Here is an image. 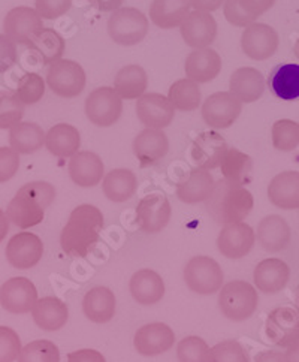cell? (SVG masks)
<instances>
[{"mask_svg":"<svg viewBox=\"0 0 299 362\" xmlns=\"http://www.w3.org/2000/svg\"><path fill=\"white\" fill-rule=\"evenodd\" d=\"M103 216L95 205H78L71 213L60 235V245L69 256H86L99 241Z\"/></svg>","mask_w":299,"mask_h":362,"instance_id":"6da1fadb","label":"cell"},{"mask_svg":"<svg viewBox=\"0 0 299 362\" xmlns=\"http://www.w3.org/2000/svg\"><path fill=\"white\" fill-rule=\"evenodd\" d=\"M56 198V189L47 181L24 185L8 205L6 216L20 229H29L44 221L45 209Z\"/></svg>","mask_w":299,"mask_h":362,"instance_id":"7a4b0ae2","label":"cell"},{"mask_svg":"<svg viewBox=\"0 0 299 362\" xmlns=\"http://www.w3.org/2000/svg\"><path fill=\"white\" fill-rule=\"evenodd\" d=\"M253 205L254 199L249 190L233 186L225 178L217 181L206 199V210L222 225L242 222L250 214Z\"/></svg>","mask_w":299,"mask_h":362,"instance_id":"3957f363","label":"cell"},{"mask_svg":"<svg viewBox=\"0 0 299 362\" xmlns=\"http://www.w3.org/2000/svg\"><path fill=\"white\" fill-rule=\"evenodd\" d=\"M110 37L119 45L132 47L144 41L148 33V18L136 8L112 11L108 20Z\"/></svg>","mask_w":299,"mask_h":362,"instance_id":"277c9868","label":"cell"},{"mask_svg":"<svg viewBox=\"0 0 299 362\" xmlns=\"http://www.w3.org/2000/svg\"><path fill=\"white\" fill-rule=\"evenodd\" d=\"M257 292L250 283L233 280L222 288L218 295V307L222 313L233 320L242 322L249 319L257 308Z\"/></svg>","mask_w":299,"mask_h":362,"instance_id":"5b68a950","label":"cell"},{"mask_svg":"<svg viewBox=\"0 0 299 362\" xmlns=\"http://www.w3.org/2000/svg\"><path fill=\"white\" fill-rule=\"evenodd\" d=\"M86 83V72L78 62L60 59L59 62L49 64L47 84L53 90L54 95L66 99L76 98L83 93Z\"/></svg>","mask_w":299,"mask_h":362,"instance_id":"8992f818","label":"cell"},{"mask_svg":"<svg viewBox=\"0 0 299 362\" xmlns=\"http://www.w3.org/2000/svg\"><path fill=\"white\" fill-rule=\"evenodd\" d=\"M122 112L123 99L114 87H99L86 99V115L96 126H112L119 122Z\"/></svg>","mask_w":299,"mask_h":362,"instance_id":"52a82bcc","label":"cell"},{"mask_svg":"<svg viewBox=\"0 0 299 362\" xmlns=\"http://www.w3.org/2000/svg\"><path fill=\"white\" fill-rule=\"evenodd\" d=\"M187 288L201 295H211L222 289L223 271L220 265L208 256H197L184 268Z\"/></svg>","mask_w":299,"mask_h":362,"instance_id":"ba28073f","label":"cell"},{"mask_svg":"<svg viewBox=\"0 0 299 362\" xmlns=\"http://www.w3.org/2000/svg\"><path fill=\"white\" fill-rule=\"evenodd\" d=\"M279 33L265 23L247 25L241 35V48L247 57L262 62L276 54L279 49Z\"/></svg>","mask_w":299,"mask_h":362,"instance_id":"9c48e42d","label":"cell"},{"mask_svg":"<svg viewBox=\"0 0 299 362\" xmlns=\"http://www.w3.org/2000/svg\"><path fill=\"white\" fill-rule=\"evenodd\" d=\"M44 29L42 17L37 11L29 6L11 9L4 21V30L16 44L30 47L33 37Z\"/></svg>","mask_w":299,"mask_h":362,"instance_id":"30bf717a","label":"cell"},{"mask_svg":"<svg viewBox=\"0 0 299 362\" xmlns=\"http://www.w3.org/2000/svg\"><path fill=\"white\" fill-rule=\"evenodd\" d=\"M242 102L230 92H217L206 98L202 105V119L213 129H228L237 122Z\"/></svg>","mask_w":299,"mask_h":362,"instance_id":"8fae6325","label":"cell"},{"mask_svg":"<svg viewBox=\"0 0 299 362\" xmlns=\"http://www.w3.org/2000/svg\"><path fill=\"white\" fill-rule=\"evenodd\" d=\"M266 337L280 347H289L299 341V310L279 307L268 315L265 323Z\"/></svg>","mask_w":299,"mask_h":362,"instance_id":"7c38bea8","label":"cell"},{"mask_svg":"<svg viewBox=\"0 0 299 362\" xmlns=\"http://www.w3.org/2000/svg\"><path fill=\"white\" fill-rule=\"evenodd\" d=\"M37 301L35 284L25 277L6 280L0 288V305L12 315H24L33 310Z\"/></svg>","mask_w":299,"mask_h":362,"instance_id":"4fadbf2b","label":"cell"},{"mask_svg":"<svg viewBox=\"0 0 299 362\" xmlns=\"http://www.w3.org/2000/svg\"><path fill=\"white\" fill-rule=\"evenodd\" d=\"M171 204L162 193H150L142 198L136 206V222L139 228L148 234H156L165 229L171 221Z\"/></svg>","mask_w":299,"mask_h":362,"instance_id":"5bb4252c","label":"cell"},{"mask_svg":"<svg viewBox=\"0 0 299 362\" xmlns=\"http://www.w3.org/2000/svg\"><path fill=\"white\" fill-rule=\"evenodd\" d=\"M5 252L9 265L18 269H29L42 259L44 244L32 232H20L9 240Z\"/></svg>","mask_w":299,"mask_h":362,"instance_id":"9a60e30c","label":"cell"},{"mask_svg":"<svg viewBox=\"0 0 299 362\" xmlns=\"http://www.w3.org/2000/svg\"><path fill=\"white\" fill-rule=\"evenodd\" d=\"M139 122L150 129H163L172 123L175 107L169 98L160 93H146L136 102Z\"/></svg>","mask_w":299,"mask_h":362,"instance_id":"2e32d148","label":"cell"},{"mask_svg":"<svg viewBox=\"0 0 299 362\" xmlns=\"http://www.w3.org/2000/svg\"><path fill=\"white\" fill-rule=\"evenodd\" d=\"M181 36L190 48L210 47L217 37V23L210 12L193 11L180 25Z\"/></svg>","mask_w":299,"mask_h":362,"instance_id":"e0dca14e","label":"cell"},{"mask_svg":"<svg viewBox=\"0 0 299 362\" xmlns=\"http://www.w3.org/2000/svg\"><path fill=\"white\" fill-rule=\"evenodd\" d=\"M256 241L254 230L247 223L225 225L217 238V247L229 259H240L249 255Z\"/></svg>","mask_w":299,"mask_h":362,"instance_id":"ac0fdd59","label":"cell"},{"mask_svg":"<svg viewBox=\"0 0 299 362\" xmlns=\"http://www.w3.org/2000/svg\"><path fill=\"white\" fill-rule=\"evenodd\" d=\"M175 343V334L165 323L156 322L141 327L134 339L138 354L144 356H156L168 352Z\"/></svg>","mask_w":299,"mask_h":362,"instance_id":"d6986e66","label":"cell"},{"mask_svg":"<svg viewBox=\"0 0 299 362\" xmlns=\"http://www.w3.org/2000/svg\"><path fill=\"white\" fill-rule=\"evenodd\" d=\"M184 71L187 78L194 83H210L217 78V75L222 71V59H220L217 51L210 47L193 49L186 59Z\"/></svg>","mask_w":299,"mask_h":362,"instance_id":"ffe728a7","label":"cell"},{"mask_svg":"<svg viewBox=\"0 0 299 362\" xmlns=\"http://www.w3.org/2000/svg\"><path fill=\"white\" fill-rule=\"evenodd\" d=\"M229 150L226 141L217 132H204L193 142L192 159L198 168L214 170L222 163L226 151Z\"/></svg>","mask_w":299,"mask_h":362,"instance_id":"44dd1931","label":"cell"},{"mask_svg":"<svg viewBox=\"0 0 299 362\" xmlns=\"http://www.w3.org/2000/svg\"><path fill=\"white\" fill-rule=\"evenodd\" d=\"M105 166L96 153L78 151L71 158L69 175L75 185L81 187H93L102 181Z\"/></svg>","mask_w":299,"mask_h":362,"instance_id":"7402d4cb","label":"cell"},{"mask_svg":"<svg viewBox=\"0 0 299 362\" xmlns=\"http://www.w3.org/2000/svg\"><path fill=\"white\" fill-rule=\"evenodd\" d=\"M168 150L169 141L162 132V129L147 127L134 139V153L141 163V168L159 162L166 156Z\"/></svg>","mask_w":299,"mask_h":362,"instance_id":"603a6c76","label":"cell"},{"mask_svg":"<svg viewBox=\"0 0 299 362\" xmlns=\"http://www.w3.org/2000/svg\"><path fill=\"white\" fill-rule=\"evenodd\" d=\"M229 90L242 103H252L262 98L265 78L262 72L254 68H240L230 75Z\"/></svg>","mask_w":299,"mask_h":362,"instance_id":"cb8c5ba5","label":"cell"},{"mask_svg":"<svg viewBox=\"0 0 299 362\" xmlns=\"http://www.w3.org/2000/svg\"><path fill=\"white\" fill-rule=\"evenodd\" d=\"M268 198L279 209H299V173L284 171L272 178L268 186Z\"/></svg>","mask_w":299,"mask_h":362,"instance_id":"d4e9b609","label":"cell"},{"mask_svg":"<svg viewBox=\"0 0 299 362\" xmlns=\"http://www.w3.org/2000/svg\"><path fill=\"white\" fill-rule=\"evenodd\" d=\"M291 277V269L288 264L277 257L265 259L254 268V284L259 291L265 293H276L284 289Z\"/></svg>","mask_w":299,"mask_h":362,"instance_id":"484cf974","label":"cell"},{"mask_svg":"<svg viewBox=\"0 0 299 362\" xmlns=\"http://www.w3.org/2000/svg\"><path fill=\"white\" fill-rule=\"evenodd\" d=\"M190 0H153L150 20L160 29L180 28L190 14Z\"/></svg>","mask_w":299,"mask_h":362,"instance_id":"4316f807","label":"cell"},{"mask_svg":"<svg viewBox=\"0 0 299 362\" xmlns=\"http://www.w3.org/2000/svg\"><path fill=\"white\" fill-rule=\"evenodd\" d=\"M32 316L39 328L44 331H57L66 325L69 310L68 305L56 296H45L36 301Z\"/></svg>","mask_w":299,"mask_h":362,"instance_id":"83f0119b","label":"cell"},{"mask_svg":"<svg viewBox=\"0 0 299 362\" xmlns=\"http://www.w3.org/2000/svg\"><path fill=\"white\" fill-rule=\"evenodd\" d=\"M131 293L139 304L151 305L159 303L165 295V283L153 269H139L129 283Z\"/></svg>","mask_w":299,"mask_h":362,"instance_id":"f1b7e54d","label":"cell"},{"mask_svg":"<svg viewBox=\"0 0 299 362\" xmlns=\"http://www.w3.org/2000/svg\"><path fill=\"white\" fill-rule=\"evenodd\" d=\"M81 146V135L72 124L59 123L45 135V147L56 158H72Z\"/></svg>","mask_w":299,"mask_h":362,"instance_id":"f546056e","label":"cell"},{"mask_svg":"<svg viewBox=\"0 0 299 362\" xmlns=\"http://www.w3.org/2000/svg\"><path fill=\"white\" fill-rule=\"evenodd\" d=\"M291 238V228L280 216H268L257 226V240L266 252L284 250L289 245Z\"/></svg>","mask_w":299,"mask_h":362,"instance_id":"4dcf8cb0","label":"cell"},{"mask_svg":"<svg viewBox=\"0 0 299 362\" xmlns=\"http://www.w3.org/2000/svg\"><path fill=\"white\" fill-rule=\"evenodd\" d=\"M83 312L88 320L95 323H107L115 315L114 292L105 286L90 289L83 300Z\"/></svg>","mask_w":299,"mask_h":362,"instance_id":"1f68e13d","label":"cell"},{"mask_svg":"<svg viewBox=\"0 0 299 362\" xmlns=\"http://www.w3.org/2000/svg\"><path fill=\"white\" fill-rule=\"evenodd\" d=\"M214 185L210 171L205 168H197L189 174L186 181L178 185L177 195L186 204H198L210 198Z\"/></svg>","mask_w":299,"mask_h":362,"instance_id":"d6a6232c","label":"cell"},{"mask_svg":"<svg viewBox=\"0 0 299 362\" xmlns=\"http://www.w3.org/2000/svg\"><path fill=\"white\" fill-rule=\"evenodd\" d=\"M148 86V76L144 68L139 64H127L117 72L114 78L115 92L122 96V99L134 100L146 95Z\"/></svg>","mask_w":299,"mask_h":362,"instance_id":"836d02e7","label":"cell"},{"mask_svg":"<svg viewBox=\"0 0 299 362\" xmlns=\"http://www.w3.org/2000/svg\"><path fill=\"white\" fill-rule=\"evenodd\" d=\"M45 132L42 127L30 123L20 122L9 132V146L20 154H30L45 146Z\"/></svg>","mask_w":299,"mask_h":362,"instance_id":"e575fe53","label":"cell"},{"mask_svg":"<svg viewBox=\"0 0 299 362\" xmlns=\"http://www.w3.org/2000/svg\"><path fill=\"white\" fill-rule=\"evenodd\" d=\"M102 189L105 197L112 202H124L131 199L138 189L136 175L131 170H112L103 178Z\"/></svg>","mask_w":299,"mask_h":362,"instance_id":"d590c367","label":"cell"},{"mask_svg":"<svg viewBox=\"0 0 299 362\" xmlns=\"http://www.w3.org/2000/svg\"><path fill=\"white\" fill-rule=\"evenodd\" d=\"M220 168H222L223 178L233 186L242 187L244 185L252 181V158L249 154L240 151L238 148H229L226 151L222 163H220Z\"/></svg>","mask_w":299,"mask_h":362,"instance_id":"8d00e7d4","label":"cell"},{"mask_svg":"<svg viewBox=\"0 0 299 362\" xmlns=\"http://www.w3.org/2000/svg\"><path fill=\"white\" fill-rule=\"evenodd\" d=\"M269 86L277 98L283 100L299 99V64H280L269 76Z\"/></svg>","mask_w":299,"mask_h":362,"instance_id":"74e56055","label":"cell"},{"mask_svg":"<svg viewBox=\"0 0 299 362\" xmlns=\"http://www.w3.org/2000/svg\"><path fill=\"white\" fill-rule=\"evenodd\" d=\"M30 48L42 60L44 64H53L59 62L66 48L63 36L54 29H42L39 32L30 44Z\"/></svg>","mask_w":299,"mask_h":362,"instance_id":"f35d334b","label":"cell"},{"mask_svg":"<svg viewBox=\"0 0 299 362\" xmlns=\"http://www.w3.org/2000/svg\"><path fill=\"white\" fill-rule=\"evenodd\" d=\"M168 98L172 102L175 110L194 111L201 105V88L198 83L190 78L178 80L169 87Z\"/></svg>","mask_w":299,"mask_h":362,"instance_id":"ab89813d","label":"cell"},{"mask_svg":"<svg viewBox=\"0 0 299 362\" xmlns=\"http://www.w3.org/2000/svg\"><path fill=\"white\" fill-rule=\"evenodd\" d=\"M18 362H60L59 347L49 340L32 341L21 349Z\"/></svg>","mask_w":299,"mask_h":362,"instance_id":"60d3db41","label":"cell"},{"mask_svg":"<svg viewBox=\"0 0 299 362\" xmlns=\"http://www.w3.org/2000/svg\"><path fill=\"white\" fill-rule=\"evenodd\" d=\"M272 146L280 151H292L299 146V124L284 119L272 124Z\"/></svg>","mask_w":299,"mask_h":362,"instance_id":"b9f144b4","label":"cell"},{"mask_svg":"<svg viewBox=\"0 0 299 362\" xmlns=\"http://www.w3.org/2000/svg\"><path fill=\"white\" fill-rule=\"evenodd\" d=\"M24 114V103L17 93L0 90V129H11L18 124Z\"/></svg>","mask_w":299,"mask_h":362,"instance_id":"7bdbcfd3","label":"cell"},{"mask_svg":"<svg viewBox=\"0 0 299 362\" xmlns=\"http://www.w3.org/2000/svg\"><path fill=\"white\" fill-rule=\"evenodd\" d=\"M17 96L24 105H32L42 99L45 93V81L39 74L28 72L18 80Z\"/></svg>","mask_w":299,"mask_h":362,"instance_id":"ee69618b","label":"cell"},{"mask_svg":"<svg viewBox=\"0 0 299 362\" xmlns=\"http://www.w3.org/2000/svg\"><path fill=\"white\" fill-rule=\"evenodd\" d=\"M210 347L197 335H190L178 343L177 358L180 362H208Z\"/></svg>","mask_w":299,"mask_h":362,"instance_id":"f6af8a7d","label":"cell"},{"mask_svg":"<svg viewBox=\"0 0 299 362\" xmlns=\"http://www.w3.org/2000/svg\"><path fill=\"white\" fill-rule=\"evenodd\" d=\"M208 362H250V358L238 341L226 340L210 349Z\"/></svg>","mask_w":299,"mask_h":362,"instance_id":"bcb514c9","label":"cell"},{"mask_svg":"<svg viewBox=\"0 0 299 362\" xmlns=\"http://www.w3.org/2000/svg\"><path fill=\"white\" fill-rule=\"evenodd\" d=\"M223 14L226 20L235 25V28H247L256 23L257 17L244 6L241 0H225L223 4Z\"/></svg>","mask_w":299,"mask_h":362,"instance_id":"7dc6e473","label":"cell"},{"mask_svg":"<svg viewBox=\"0 0 299 362\" xmlns=\"http://www.w3.org/2000/svg\"><path fill=\"white\" fill-rule=\"evenodd\" d=\"M21 349L18 334L8 327H0V362H14Z\"/></svg>","mask_w":299,"mask_h":362,"instance_id":"c3c4849f","label":"cell"},{"mask_svg":"<svg viewBox=\"0 0 299 362\" xmlns=\"http://www.w3.org/2000/svg\"><path fill=\"white\" fill-rule=\"evenodd\" d=\"M35 6L42 18L56 20L71 9L72 0H36Z\"/></svg>","mask_w":299,"mask_h":362,"instance_id":"681fc988","label":"cell"},{"mask_svg":"<svg viewBox=\"0 0 299 362\" xmlns=\"http://www.w3.org/2000/svg\"><path fill=\"white\" fill-rule=\"evenodd\" d=\"M12 147H0V183H6L20 168V158Z\"/></svg>","mask_w":299,"mask_h":362,"instance_id":"f907efd6","label":"cell"},{"mask_svg":"<svg viewBox=\"0 0 299 362\" xmlns=\"http://www.w3.org/2000/svg\"><path fill=\"white\" fill-rule=\"evenodd\" d=\"M17 62L16 42L6 35H0V74L6 72Z\"/></svg>","mask_w":299,"mask_h":362,"instance_id":"816d5d0a","label":"cell"},{"mask_svg":"<svg viewBox=\"0 0 299 362\" xmlns=\"http://www.w3.org/2000/svg\"><path fill=\"white\" fill-rule=\"evenodd\" d=\"M68 362H107L105 356L93 349H81L68 355Z\"/></svg>","mask_w":299,"mask_h":362,"instance_id":"f5cc1de1","label":"cell"},{"mask_svg":"<svg viewBox=\"0 0 299 362\" xmlns=\"http://www.w3.org/2000/svg\"><path fill=\"white\" fill-rule=\"evenodd\" d=\"M241 2L252 12V14H254L259 18L261 16H264L266 11H269L272 6H274L276 0H241Z\"/></svg>","mask_w":299,"mask_h":362,"instance_id":"db71d44e","label":"cell"},{"mask_svg":"<svg viewBox=\"0 0 299 362\" xmlns=\"http://www.w3.org/2000/svg\"><path fill=\"white\" fill-rule=\"evenodd\" d=\"M222 4H225V0H190V5L194 11L202 12H213L222 6Z\"/></svg>","mask_w":299,"mask_h":362,"instance_id":"11a10c76","label":"cell"},{"mask_svg":"<svg viewBox=\"0 0 299 362\" xmlns=\"http://www.w3.org/2000/svg\"><path fill=\"white\" fill-rule=\"evenodd\" d=\"M254 362H286V356L279 351H266L257 354Z\"/></svg>","mask_w":299,"mask_h":362,"instance_id":"9f6ffc18","label":"cell"},{"mask_svg":"<svg viewBox=\"0 0 299 362\" xmlns=\"http://www.w3.org/2000/svg\"><path fill=\"white\" fill-rule=\"evenodd\" d=\"M100 11H117L120 9L123 0H95Z\"/></svg>","mask_w":299,"mask_h":362,"instance_id":"6f0895ef","label":"cell"},{"mask_svg":"<svg viewBox=\"0 0 299 362\" xmlns=\"http://www.w3.org/2000/svg\"><path fill=\"white\" fill-rule=\"evenodd\" d=\"M9 232V218L8 216L0 210V243H2Z\"/></svg>","mask_w":299,"mask_h":362,"instance_id":"680465c9","label":"cell"},{"mask_svg":"<svg viewBox=\"0 0 299 362\" xmlns=\"http://www.w3.org/2000/svg\"><path fill=\"white\" fill-rule=\"evenodd\" d=\"M286 362H299V341L289 346L288 352L284 354Z\"/></svg>","mask_w":299,"mask_h":362,"instance_id":"91938a15","label":"cell"},{"mask_svg":"<svg viewBox=\"0 0 299 362\" xmlns=\"http://www.w3.org/2000/svg\"><path fill=\"white\" fill-rule=\"evenodd\" d=\"M293 53H295L296 59L299 60V37H298L296 42H295V45H293Z\"/></svg>","mask_w":299,"mask_h":362,"instance_id":"94428289","label":"cell"},{"mask_svg":"<svg viewBox=\"0 0 299 362\" xmlns=\"http://www.w3.org/2000/svg\"><path fill=\"white\" fill-rule=\"evenodd\" d=\"M295 307L299 310V286L296 288V292H295Z\"/></svg>","mask_w":299,"mask_h":362,"instance_id":"6125c7cd","label":"cell"}]
</instances>
